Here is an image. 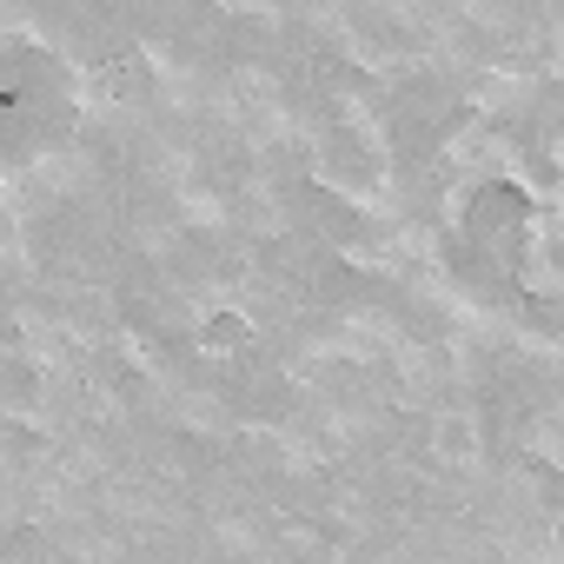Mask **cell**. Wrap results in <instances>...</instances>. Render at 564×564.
I'll list each match as a JSON object with an SVG mask.
<instances>
[{
  "instance_id": "obj_1",
  "label": "cell",
  "mask_w": 564,
  "mask_h": 564,
  "mask_svg": "<svg viewBox=\"0 0 564 564\" xmlns=\"http://www.w3.org/2000/svg\"><path fill=\"white\" fill-rule=\"evenodd\" d=\"M87 127V74L34 28H0V180L61 160Z\"/></svg>"
},
{
  "instance_id": "obj_2",
  "label": "cell",
  "mask_w": 564,
  "mask_h": 564,
  "mask_svg": "<svg viewBox=\"0 0 564 564\" xmlns=\"http://www.w3.org/2000/svg\"><path fill=\"white\" fill-rule=\"evenodd\" d=\"M531 246L538 206L505 173H485L452 199V272L471 293H511V279L531 265Z\"/></svg>"
},
{
  "instance_id": "obj_3",
  "label": "cell",
  "mask_w": 564,
  "mask_h": 564,
  "mask_svg": "<svg viewBox=\"0 0 564 564\" xmlns=\"http://www.w3.org/2000/svg\"><path fill=\"white\" fill-rule=\"evenodd\" d=\"M193 346H199L206 359H246V346H252V319H246V313H232V306H219V313H206V319H199Z\"/></svg>"
},
{
  "instance_id": "obj_4",
  "label": "cell",
  "mask_w": 564,
  "mask_h": 564,
  "mask_svg": "<svg viewBox=\"0 0 564 564\" xmlns=\"http://www.w3.org/2000/svg\"><path fill=\"white\" fill-rule=\"evenodd\" d=\"M14 239V199H8V180H0V246Z\"/></svg>"
}]
</instances>
